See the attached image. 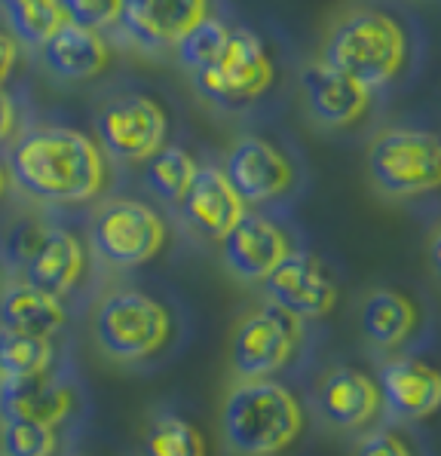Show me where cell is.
Masks as SVG:
<instances>
[{
	"mask_svg": "<svg viewBox=\"0 0 441 456\" xmlns=\"http://www.w3.org/2000/svg\"><path fill=\"white\" fill-rule=\"evenodd\" d=\"M224 175L245 206L279 200L294 184L291 159L261 135H242L230 144L224 157Z\"/></svg>",
	"mask_w": 441,
	"mask_h": 456,
	"instance_id": "8fae6325",
	"label": "cell"
},
{
	"mask_svg": "<svg viewBox=\"0 0 441 456\" xmlns=\"http://www.w3.org/2000/svg\"><path fill=\"white\" fill-rule=\"evenodd\" d=\"M98 142L117 163H147L169 135V114L151 95H117L98 110Z\"/></svg>",
	"mask_w": 441,
	"mask_h": 456,
	"instance_id": "ba28073f",
	"label": "cell"
},
{
	"mask_svg": "<svg viewBox=\"0 0 441 456\" xmlns=\"http://www.w3.org/2000/svg\"><path fill=\"white\" fill-rule=\"evenodd\" d=\"M44 65L49 74H55L59 80L83 83L93 80L95 74H102L108 68L110 49L104 44V37L93 28H83L74 22H61L49 34V40L40 46Z\"/></svg>",
	"mask_w": 441,
	"mask_h": 456,
	"instance_id": "ac0fdd59",
	"label": "cell"
},
{
	"mask_svg": "<svg viewBox=\"0 0 441 456\" xmlns=\"http://www.w3.org/2000/svg\"><path fill=\"white\" fill-rule=\"evenodd\" d=\"M273 59L255 31H230L221 59L212 68L193 74V86L202 98L227 108H240L261 98L273 86Z\"/></svg>",
	"mask_w": 441,
	"mask_h": 456,
	"instance_id": "8992f818",
	"label": "cell"
},
{
	"mask_svg": "<svg viewBox=\"0 0 441 456\" xmlns=\"http://www.w3.org/2000/svg\"><path fill=\"white\" fill-rule=\"evenodd\" d=\"M196 159L184 147L175 144H163L151 159H147L144 168V184L151 187L159 200L166 202H181L187 193V187L193 184L196 178Z\"/></svg>",
	"mask_w": 441,
	"mask_h": 456,
	"instance_id": "603a6c76",
	"label": "cell"
},
{
	"mask_svg": "<svg viewBox=\"0 0 441 456\" xmlns=\"http://www.w3.org/2000/svg\"><path fill=\"white\" fill-rule=\"evenodd\" d=\"M16 59H19V44L10 37V34L0 31V86H4L6 77L12 74V68H16Z\"/></svg>",
	"mask_w": 441,
	"mask_h": 456,
	"instance_id": "1f68e13d",
	"label": "cell"
},
{
	"mask_svg": "<svg viewBox=\"0 0 441 456\" xmlns=\"http://www.w3.org/2000/svg\"><path fill=\"white\" fill-rule=\"evenodd\" d=\"M147 456H206V438L184 417L163 413L147 432Z\"/></svg>",
	"mask_w": 441,
	"mask_h": 456,
	"instance_id": "4316f807",
	"label": "cell"
},
{
	"mask_svg": "<svg viewBox=\"0 0 441 456\" xmlns=\"http://www.w3.org/2000/svg\"><path fill=\"white\" fill-rule=\"evenodd\" d=\"M74 408V392L49 370L31 377H0V417H28L59 426Z\"/></svg>",
	"mask_w": 441,
	"mask_h": 456,
	"instance_id": "d6986e66",
	"label": "cell"
},
{
	"mask_svg": "<svg viewBox=\"0 0 441 456\" xmlns=\"http://www.w3.org/2000/svg\"><path fill=\"white\" fill-rule=\"evenodd\" d=\"M0 12L12 34L28 46H44L49 34L65 22L59 0H0Z\"/></svg>",
	"mask_w": 441,
	"mask_h": 456,
	"instance_id": "cb8c5ba5",
	"label": "cell"
},
{
	"mask_svg": "<svg viewBox=\"0 0 441 456\" xmlns=\"http://www.w3.org/2000/svg\"><path fill=\"white\" fill-rule=\"evenodd\" d=\"M300 89L310 117L325 129H343L368 114L371 89L355 83L353 77L334 71L325 61H310L300 74Z\"/></svg>",
	"mask_w": 441,
	"mask_h": 456,
	"instance_id": "5bb4252c",
	"label": "cell"
},
{
	"mask_svg": "<svg viewBox=\"0 0 441 456\" xmlns=\"http://www.w3.org/2000/svg\"><path fill=\"white\" fill-rule=\"evenodd\" d=\"M59 6L68 22L93 28V31L120 25L123 12V0H59Z\"/></svg>",
	"mask_w": 441,
	"mask_h": 456,
	"instance_id": "f1b7e54d",
	"label": "cell"
},
{
	"mask_svg": "<svg viewBox=\"0 0 441 456\" xmlns=\"http://www.w3.org/2000/svg\"><path fill=\"white\" fill-rule=\"evenodd\" d=\"M86 266V251L71 230L49 227L37 255L25 266V279L37 289H44L55 297H65L68 291L77 289Z\"/></svg>",
	"mask_w": 441,
	"mask_h": 456,
	"instance_id": "ffe728a7",
	"label": "cell"
},
{
	"mask_svg": "<svg viewBox=\"0 0 441 456\" xmlns=\"http://www.w3.org/2000/svg\"><path fill=\"white\" fill-rule=\"evenodd\" d=\"M166 242V224L147 202L110 200L93 217V248L114 266L147 264Z\"/></svg>",
	"mask_w": 441,
	"mask_h": 456,
	"instance_id": "9c48e42d",
	"label": "cell"
},
{
	"mask_svg": "<svg viewBox=\"0 0 441 456\" xmlns=\"http://www.w3.org/2000/svg\"><path fill=\"white\" fill-rule=\"evenodd\" d=\"M429 264L436 270V276L441 279V227H436V233L429 236Z\"/></svg>",
	"mask_w": 441,
	"mask_h": 456,
	"instance_id": "836d02e7",
	"label": "cell"
},
{
	"mask_svg": "<svg viewBox=\"0 0 441 456\" xmlns=\"http://www.w3.org/2000/svg\"><path fill=\"white\" fill-rule=\"evenodd\" d=\"M353 456H414V453H411V447L404 444L396 432L380 429V432L365 435V438L359 441V447H355Z\"/></svg>",
	"mask_w": 441,
	"mask_h": 456,
	"instance_id": "4dcf8cb0",
	"label": "cell"
},
{
	"mask_svg": "<svg viewBox=\"0 0 441 456\" xmlns=\"http://www.w3.org/2000/svg\"><path fill=\"white\" fill-rule=\"evenodd\" d=\"M6 175H10V172H6V168H4V163H0V193L6 191Z\"/></svg>",
	"mask_w": 441,
	"mask_h": 456,
	"instance_id": "e575fe53",
	"label": "cell"
},
{
	"mask_svg": "<svg viewBox=\"0 0 441 456\" xmlns=\"http://www.w3.org/2000/svg\"><path fill=\"white\" fill-rule=\"evenodd\" d=\"M10 175L34 200L74 206L104 191L108 168L102 147L80 129L37 126L10 147Z\"/></svg>",
	"mask_w": 441,
	"mask_h": 456,
	"instance_id": "6da1fadb",
	"label": "cell"
},
{
	"mask_svg": "<svg viewBox=\"0 0 441 456\" xmlns=\"http://www.w3.org/2000/svg\"><path fill=\"white\" fill-rule=\"evenodd\" d=\"M224 441L236 456H276L298 441L304 411L294 392L267 380H240L221 411Z\"/></svg>",
	"mask_w": 441,
	"mask_h": 456,
	"instance_id": "3957f363",
	"label": "cell"
},
{
	"mask_svg": "<svg viewBox=\"0 0 441 456\" xmlns=\"http://www.w3.org/2000/svg\"><path fill=\"white\" fill-rule=\"evenodd\" d=\"M371 184L392 200H414L441 187V138L426 129H383L368 147Z\"/></svg>",
	"mask_w": 441,
	"mask_h": 456,
	"instance_id": "277c9868",
	"label": "cell"
},
{
	"mask_svg": "<svg viewBox=\"0 0 441 456\" xmlns=\"http://www.w3.org/2000/svg\"><path fill=\"white\" fill-rule=\"evenodd\" d=\"M68 313L61 306V297L49 294L37 285L12 282L10 289L0 294V328H12V331L53 337L61 331Z\"/></svg>",
	"mask_w": 441,
	"mask_h": 456,
	"instance_id": "44dd1931",
	"label": "cell"
},
{
	"mask_svg": "<svg viewBox=\"0 0 441 456\" xmlns=\"http://www.w3.org/2000/svg\"><path fill=\"white\" fill-rule=\"evenodd\" d=\"M95 340L114 362H142L163 349L172 334V315L142 291H114L95 313Z\"/></svg>",
	"mask_w": 441,
	"mask_h": 456,
	"instance_id": "5b68a950",
	"label": "cell"
},
{
	"mask_svg": "<svg viewBox=\"0 0 441 456\" xmlns=\"http://www.w3.org/2000/svg\"><path fill=\"white\" fill-rule=\"evenodd\" d=\"M408 53L411 40L402 22L383 10L362 6L343 12L331 25L322 46V61L374 93L402 74Z\"/></svg>",
	"mask_w": 441,
	"mask_h": 456,
	"instance_id": "7a4b0ae2",
	"label": "cell"
},
{
	"mask_svg": "<svg viewBox=\"0 0 441 456\" xmlns=\"http://www.w3.org/2000/svg\"><path fill=\"white\" fill-rule=\"evenodd\" d=\"M46 224H37V221H19L16 227L6 233L4 240V255L6 261L12 266H19V270H25L28 264H31V257L37 255L40 242H44L46 236Z\"/></svg>",
	"mask_w": 441,
	"mask_h": 456,
	"instance_id": "f546056e",
	"label": "cell"
},
{
	"mask_svg": "<svg viewBox=\"0 0 441 456\" xmlns=\"http://www.w3.org/2000/svg\"><path fill=\"white\" fill-rule=\"evenodd\" d=\"M300 319L279 306H261L249 313L230 337V368L240 380H267L291 359L300 340Z\"/></svg>",
	"mask_w": 441,
	"mask_h": 456,
	"instance_id": "52a82bcc",
	"label": "cell"
},
{
	"mask_svg": "<svg viewBox=\"0 0 441 456\" xmlns=\"http://www.w3.org/2000/svg\"><path fill=\"white\" fill-rule=\"evenodd\" d=\"M53 368L49 337L0 328V377H31Z\"/></svg>",
	"mask_w": 441,
	"mask_h": 456,
	"instance_id": "d4e9b609",
	"label": "cell"
},
{
	"mask_svg": "<svg viewBox=\"0 0 441 456\" xmlns=\"http://www.w3.org/2000/svg\"><path fill=\"white\" fill-rule=\"evenodd\" d=\"M16 120H19V110L16 104H12V98L0 89V142H6V138L12 135V129H16Z\"/></svg>",
	"mask_w": 441,
	"mask_h": 456,
	"instance_id": "d6a6232c",
	"label": "cell"
},
{
	"mask_svg": "<svg viewBox=\"0 0 441 456\" xmlns=\"http://www.w3.org/2000/svg\"><path fill=\"white\" fill-rule=\"evenodd\" d=\"M267 300L294 319H322L338 304V282L310 251H289L264 279Z\"/></svg>",
	"mask_w": 441,
	"mask_h": 456,
	"instance_id": "30bf717a",
	"label": "cell"
},
{
	"mask_svg": "<svg viewBox=\"0 0 441 456\" xmlns=\"http://www.w3.org/2000/svg\"><path fill=\"white\" fill-rule=\"evenodd\" d=\"M181 206V217L184 224L202 240L221 242L230 233L236 221L245 212V202L240 193L230 187L227 175L218 166H200L196 168L193 184L187 187Z\"/></svg>",
	"mask_w": 441,
	"mask_h": 456,
	"instance_id": "9a60e30c",
	"label": "cell"
},
{
	"mask_svg": "<svg viewBox=\"0 0 441 456\" xmlns=\"http://www.w3.org/2000/svg\"><path fill=\"white\" fill-rule=\"evenodd\" d=\"M359 328L368 343L380 349H396L417 331V306L402 291L377 289L362 304Z\"/></svg>",
	"mask_w": 441,
	"mask_h": 456,
	"instance_id": "7402d4cb",
	"label": "cell"
},
{
	"mask_svg": "<svg viewBox=\"0 0 441 456\" xmlns=\"http://www.w3.org/2000/svg\"><path fill=\"white\" fill-rule=\"evenodd\" d=\"M380 398L402 419H429L441 411V370L417 359H392L380 368Z\"/></svg>",
	"mask_w": 441,
	"mask_h": 456,
	"instance_id": "2e32d148",
	"label": "cell"
},
{
	"mask_svg": "<svg viewBox=\"0 0 441 456\" xmlns=\"http://www.w3.org/2000/svg\"><path fill=\"white\" fill-rule=\"evenodd\" d=\"M319 413L334 429H359L380 411V386L355 368H334L319 383Z\"/></svg>",
	"mask_w": 441,
	"mask_h": 456,
	"instance_id": "e0dca14e",
	"label": "cell"
},
{
	"mask_svg": "<svg viewBox=\"0 0 441 456\" xmlns=\"http://www.w3.org/2000/svg\"><path fill=\"white\" fill-rule=\"evenodd\" d=\"M0 447H4V456H55L59 435H55V426L40 423V419L4 417Z\"/></svg>",
	"mask_w": 441,
	"mask_h": 456,
	"instance_id": "83f0119b",
	"label": "cell"
},
{
	"mask_svg": "<svg viewBox=\"0 0 441 456\" xmlns=\"http://www.w3.org/2000/svg\"><path fill=\"white\" fill-rule=\"evenodd\" d=\"M227 40H230V28L224 25L221 19L206 16V19H200L178 44H175V53H178V61L187 68V71L200 74L221 59Z\"/></svg>",
	"mask_w": 441,
	"mask_h": 456,
	"instance_id": "484cf974",
	"label": "cell"
},
{
	"mask_svg": "<svg viewBox=\"0 0 441 456\" xmlns=\"http://www.w3.org/2000/svg\"><path fill=\"white\" fill-rule=\"evenodd\" d=\"M291 251L285 230L261 212L245 208L240 221L221 240V255L230 276L240 282H264L270 270Z\"/></svg>",
	"mask_w": 441,
	"mask_h": 456,
	"instance_id": "7c38bea8",
	"label": "cell"
},
{
	"mask_svg": "<svg viewBox=\"0 0 441 456\" xmlns=\"http://www.w3.org/2000/svg\"><path fill=\"white\" fill-rule=\"evenodd\" d=\"M208 16V0H123L120 25L142 49H169L200 19Z\"/></svg>",
	"mask_w": 441,
	"mask_h": 456,
	"instance_id": "4fadbf2b",
	"label": "cell"
}]
</instances>
